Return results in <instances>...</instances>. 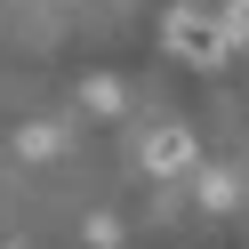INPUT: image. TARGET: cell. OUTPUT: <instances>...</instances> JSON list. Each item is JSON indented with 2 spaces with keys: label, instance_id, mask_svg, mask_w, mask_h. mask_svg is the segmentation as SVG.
Returning a JSON list of instances; mask_svg holds the SVG:
<instances>
[{
  "label": "cell",
  "instance_id": "cell-2",
  "mask_svg": "<svg viewBox=\"0 0 249 249\" xmlns=\"http://www.w3.org/2000/svg\"><path fill=\"white\" fill-rule=\"evenodd\" d=\"M137 161H145L153 177H177V169L193 161V137H185L177 121H161V129H145V145H137Z\"/></svg>",
  "mask_w": 249,
  "mask_h": 249
},
{
  "label": "cell",
  "instance_id": "cell-1",
  "mask_svg": "<svg viewBox=\"0 0 249 249\" xmlns=\"http://www.w3.org/2000/svg\"><path fill=\"white\" fill-rule=\"evenodd\" d=\"M161 40L185 56V65H225V49H233L225 17H201V8H177V17L161 24Z\"/></svg>",
  "mask_w": 249,
  "mask_h": 249
}]
</instances>
